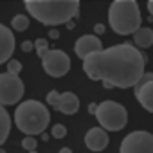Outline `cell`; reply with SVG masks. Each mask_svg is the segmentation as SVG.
<instances>
[{
    "instance_id": "1",
    "label": "cell",
    "mask_w": 153,
    "mask_h": 153,
    "mask_svg": "<svg viewBox=\"0 0 153 153\" xmlns=\"http://www.w3.org/2000/svg\"><path fill=\"white\" fill-rule=\"evenodd\" d=\"M144 54L130 43L99 49L83 58L85 74L90 79L103 81L106 88L135 87V83L144 74Z\"/></svg>"
},
{
    "instance_id": "2",
    "label": "cell",
    "mask_w": 153,
    "mask_h": 153,
    "mask_svg": "<svg viewBox=\"0 0 153 153\" xmlns=\"http://www.w3.org/2000/svg\"><path fill=\"white\" fill-rule=\"evenodd\" d=\"M24 4L31 16L45 25L67 24L79 9V0H24Z\"/></svg>"
},
{
    "instance_id": "3",
    "label": "cell",
    "mask_w": 153,
    "mask_h": 153,
    "mask_svg": "<svg viewBox=\"0 0 153 153\" xmlns=\"http://www.w3.org/2000/svg\"><path fill=\"white\" fill-rule=\"evenodd\" d=\"M51 121V114L47 106L40 101L29 99L18 105L15 110V124L25 135H40L45 131Z\"/></svg>"
},
{
    "instance_id": "4",
    "label": "cell",
    "mask_w": 153,
    "mask_h": 153,
    "mask_svg": "<svg viewBox=\"0 0 153 153\" xmlns=\"http://www.w3.org/2000/svg\"><path fill=\"white\" fill-rule=\"evenodd\" d=\"M108 24L121 36L133 34L140 27V11L137 0H114L108 9Z\"/></svg>"
},
{
    "instance_id": "5",
    "label": "cell",
    "mask_w": 153,
    "mask_h": 153,
    "mask_svg": "<svg viewBox=\"0 0 153 153\" xmlns=\"http://www.w3.org/2000/svg\"><path fill=\"white\" fill-rule=\"evenodd\" d=\"M97 123L106 131H121L128 123V112L115 101H103L94 110Z\"/></svg>"
},
{
    "instance_id": "6",
    "label": "cell",
    "mask_w": 153,
    "mask_h": 153,
    "mask_svg": "<svg viewBox=\"0 0 153 153\" xmlns=\"http://www.w3.org/2000/svg\"><path fill=\"white\" fill-rule=\"evenodd\" d=\"M24 96V83L18 74L4 72L0 74V105H16Z\"/></svg>"
},
{
    "instance_id": "7",
    "label": "cell",
    "mask_w": 153,
    "mask_h": 153,
    "mask_svg": "<svg viewBox=\"0 0 153 153\" xmlns=\"http://www.w3.org/2000/svg\"><path fill=\"white\" fill-rule=\"evenodd\" d=\"M42 67L45 74L52 76V78H61L70 70V58L67 52L59 49H47L42 56Z\"/></svg>"
},
{
    "instance_id": "8",
    "label": "cell",
    "mask_w": 153,
    "mask_h": 153,
    "mask_svg": "<svg viewBox=\"0 0 153 153\" xmlns=\"http://www.w3.org/2000/svg\"><path fill=\"white\" fill-rule=\"evenodd\" d=\"M121 153H153V135L149 131H131L121 144Z\"/></svg>"
},
{
    "instance_id": "9",
    "label": "cell",
    "mask_w": 153,
    "mask_h": 153,
    "mask_svg": "<svg viewBox=\"0 0 153 153\" xmlns=\"http://www.w3.org/2000/svg\"><path fill=\"white\" fill-rule=\"evenodd\" d=\"M47 103L54 110H58L59 114H65V115H74L79 110V97L74 92H61L59 94L58 90H51L47 94Z\"/></svg>"
},
{
    "instance_id": "10",
    "label": "cell",
    "mask_w": 153,
    "mask_h": 153,
    "mask_svg": "<svg viewBox=\"0 0 153 153\" xmlns=\"http://www.w3.org/2000/svg\"><path fill=\"white\" fill-rule=\"evenodd\" d=\"M135 97L144 110L153 114V72H144L135 83Z\"/></svg>"
},
{
    "instance_id": "11",
    "label": "cell",
    "mask_w": 153,
    "mask_h": 153,
    "mask_svg": "<svg viewBox=\"0 0 153 153\" xmlns=\"http://www.w3.org/2000/svg\"><path fill=\"white\" fill-rule=\"evenodd\" d=\"M85 144H87V148L92 149V151H101V149H105V148L108 146V133H106V130H105L103 126H96V128L88 130L87 135H85Z\"/></svg>"
},
{
    "instance_id": "12",
    "label": "cell",
    "mask_w": 153,
    "mask_h": 153,
    "mask_svg": "<svg viewBox=\"0 0 153 153\" xmlns=\"http://www.w3.org/2000/svg\"><path fill=\"white\" fill-rule=\"evenodd\" d=\"M99 49H103V43H101V40L96 34H85V36L78 38V42H76V45H74L76 54H78V58H81V59L85 56H88L90 52L99 51Z\"/></svg>"
},
{
    "instance_id": "13",
    "label": "cell",
    "mask_w": 153,
    "mask_h": 153,
    "mask_svg": "<svg viewBox=\"0 0 153 153\" xmlns=\"http://www.w3.org/2000/svg\"><path fill=\"white\" fill-rule=\"evenodd\" d=\"M15 52V36L11 29L0 24V65L6 63Z\"/></svg>"
},
{
    "instance_id": "14",
    "label": "cell",
    "mask_w": 153,
    "mask_h": 153,
    "mask_svg": "<svg viewBox=\"0 0 153 153\" xmlns=\"http://www.w3.org/2000/svg\"><path fill=\"white\" fill-rule=\"evenodd\" d=\"M133 42H135L137 47L148 49L149 45H153V31L149 27H139L133 33Z\"/></svg>"
},
{
    "instance_id": "15",
    "label": "cell",
    "mask_w": 153,
    "mask_h": 153,
    "mask_svg": "<svg viewBox=\"0 0 153 153\" xmlns=\"http://www.w3.org/2000/svg\"><path fill=\"white\" fill-rule=\"evenodd\" d=\"M9 131H11V117L4 108V105H0V146L9 137Z\"/></svg>"
},
{
    "instance_id": "16",
    "label": "cell",
    "mask_w": 153,
    "mask_h": 153,
    "mask_svg": "<svg viewBox=\"0 0 153 153\" xmlns=\"http://www.w3.org/2000/svg\"><path fill=\"white\" fill-rule=\"evenodd\" d=\"M11 27H13L15 31L22 33V31H25V29L29 27V18H27L25 15H16V16L11 20Z\"/></svg>"
},
{
    "instance_id": "17",
    "label": "cell",
    "mask_w": 153,
    "mask_h": 153,
    "mask_svg": "<svg viewBox=\"0 0 153 153\" xmlns=\"http://www.w3.org/2000/svg\"><path fill=\"white\" fill-rule=\"evenodd\" d=\"M22 148L27 149V151H34L38 148V142H36L34 135H25V139L22 140Z\"/></svg>"
},
{
    "instance_id": "18",
    "label": "cell",
    "mask_w": 153,
    "mask_h": 153,
    "mask_svg": "<svg viewBox=\"0 0 153 153\" xmlns=\"http://www.w3.org/2000/svg\"><path fill=\"white\" fill-rule=\"evenodd\" d=\"M34 49H36V54L42 58V56H43V52L49 49V42H47L45 38H38V40L34 42Z\"/></svg>"
},
{
    "instance_id": "19",
    "label": "cell",
    "mask_w": 153,
    "mask_h": 153,
    "mask_svg": "<svg viewBox=\"0 0 153 153\" xmlns=\"http://www.w3.org/2000/svg\"><path fill=\"white\" fill-rule=\"evenodd\" d=\"M20 70H22V63L9 58V59H7V72H11V74H20Z\"/></svg>"
},
{
    "instance_id": "20",
    "label": "cell",
    "mask_w": 153,
    "mask_h": 153,
    "mask_svg": "<svg viewBox=\"0 0 153 153\" xmlns=\"http://www.w3.org/2000/svg\"><path fill=\"white\" fill-rule=\"evenodd\" d=\"M65 135H67V128H65L63 124L58 123V124L52 126V137H54V139H63Z\"/></svg>"
},
{
    "instance_id": "21",
    "label": "cell",
    "mask_w": 153,
    "mask_h": 153,
    "mask_svg": "<svg viewBox=\"0 0 153 153\" xmlns=\"http://www.w3.org/2000/svg\"><path fill=\"white\" fill-rule=\"evenodd\" d=\"M22 49H24V52H29L31 49H34V43H31V42H24V43H22Z\"/></svg>"
},
{
    "instance_id": "22",
    "label": "cell",
    "mask_w": 153,
    "mask_h": 153,
    "mask_svg": "<svg viewBox=\"0 0 153 153\" xmlns=\"http://www.w3.org/2000/svg\"><path fill=\"white\" fill-rule=\"evenodd\" d=\"M148 11H149V15L153 16V0H148Z\"/></svg>"
},
{
    "instance_id": "23",
    "label": "cell",
    "mask_w": 153,
    "mask_h": 153,
    "mask_svg": "<svg viewBox=\"0 0 153 153\" xmlns=\"http://www.w3.org/2000/svg\"><path fill=\"white\" fill-rule=\"evenodd\" d=\"M96 31H97V33H103V31H105V27H103V25H97V27H96Z\"/></svg>"
}]
</instances>
